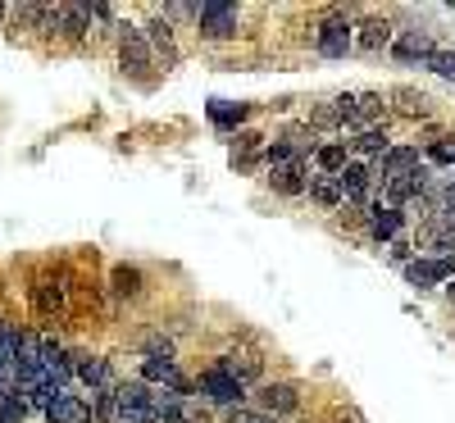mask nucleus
<instances>
[{
	"label": "nucleus",
	"mask_w": 455,
	"mask_h": 423,
	"mask_svg": "<svg viewBox=\"0 0 455 423\" xmlns=\"http://www.w3.org/2000/svg\"><path fill=\"white\" fill-rule=\"evenodd\" d=\"M201 396H205V401H214V405H223V410H237V405L246 401V387L228 378L219 364H210V369L201 373Z\"/></svg>",
	"instance_id": "nucleus-4"
},
{
	"label": "nucleus",
	"mask_w": 455,
	"mask_h": 423,
	"mask_svg": "<svg viewBox=\"0 0 455 423\" xmlns=\"http://www.w3.org/2000/svg\"><path fill=\"white\" fill-rule=\"evenodd\" d=\"M442 223L455 227V182L446 187V196H442Z\"/></svg>",
	"instance_id": "nucleus-33"
},
{
	"label": "nucleus",
	"mask_w": 455,
	"mask_h": 423,
	"mask_svg": "<svg viewBox=\"0 0 455 423\" xmlns=\"http://www.w3.org/2000/svg\"><path fill=\"white\" fill-rule=\"evenodd\" d=\"M119 64H124L128 73H146L150 64H156V55H150L146 36H141L137 28H124V36H119Z\"/></svg>",
	"instance_id": "nucleus-8"
},
{
	"label": "nucleus",
	"mask_w": 455,
	"mask_h": 423,
	"mask_svg": "<svg viewBox=\"0 0 455 423\" xmlns=\"http://www.w3.org/2000/svg\"><path fill=\"white\" fill-rule=\"evenodd\" d=\"M396 100H405L401 109H410V114H414V109H419V114H424V105H428V100H424V92H419V96H414L410 87H405V92H396Z\"/></svg>",
	"instance_id": "nucleus-34"
},
{
	"label": "nucleus",
	"mask_w": 455,
	"mask_h": 423,
	"mask_svg": "<svg viewBox=\"0 0 455 423\" xmlns=\"http://www.w3.org/2000/svg\"><path fill=\"white\" fill-rule=\"evenodd\" d=\"M228 423H274V419H269V414H259V410L237 405V410H228Z\"/></svg>",
	"instance_id": "nucleus-29"
},
{
	"label": "nucleus",
	"mask_w": 455,
	"mask_h": 423,
	"mask_svg": "<svg viewBox=\"0 0 455 423\" xmlns=\"http://www.w3.org/2000/svg\"><path fill=\"white\" fill-rule=\"evenodd\" d=\"M332 105H337L341 128H351V132H364L373 119H383V96L378 92H355V96H341Z\"/></svg>",
	"instance_id": "nucleus-2"
},
{
	"label": "nucleus",
	"mask_w": 455,
	"mask_h": 423,
	"mask_svg": "<svg viewBox=\"0 0 455 423\" xmlns=\"http://www.w3.org/2000/svg\"><path fill=\"white\" fill-rule=\"evenodd\" d=\"M392 259H396V264H410V242H405V237L392 242Z\"/></svg>",
	"instance_id": "nucleus-36"
},
{
	"label": "nucleus",
	"mask_w": 455,
	"mask_h": 423,
	"mask_svg": "<svg viewBox=\"0 0 455 423\" xmlns=\"http://www.w3.org/2000/svg\"><path fill=\"white\" fill-rule=\"evenodd\" d=\"M419 169H424V164H419V146H396V150H387V156L378 160V173H383V182H387V187L410 182Z\"/></svg>",
	"instance_id": "nucleus-5"
},
{
	"label": "nucleus",
	"mask_w": 455,
	"mask_h": 423,
	"mask_svg": "<svg viewBox=\"0 0 455 423\" xmlns=\"http://www.w3.org/2000/svg\"><path fill=\"white\" fill-rule=\"evenodd\" d=\"M73 373H78L87 387H96V392H105V387H114V369H109V360H96V355H78V364H73Z\"/></svg>",
	"instance_id": "nucleus-17"
},
{
	"label": "nucleus",
	"mask_w": 455,
	"mask_h": 423,
	"mask_svg": "<svg viewBox=\"0 0 455 423\" xmlns=\"http://www.w3.org/2000/svg\"><path fill=\"white\" fill-rule=\"evenodd\" d=\"M196 23L205 42H228V36H237L242 10L228 5V0H205V5H196Z\"/></svg>",
	"instance_id": "nucleus-1"
},
{
	"label": "nucleus",
	"mask_w": 455,
	"mask_h": 423,
	"mask_svg": "<svg viewBox=\"0 0 455 423\" xmlns=\"http://www.w3.org/2000/svg\"><path fill=\"white\" fill-rule=\"evenodd\" d=\"M214 364H219L228 378H233V382H242V387L259 378V360H251V355H219Z\"/></svg>",
	"instance_id": "nucleus-18"
},
{
	"label": "nucleus",
	"mask_w": 455,
	"mask_h": 423,
	"mask_svg": "<svg viewBox=\"0 0 455 423\" xmlns=\"http://www.w3.org/2000/svg\"><path fill=\"white\" fill-rule=\"evenodd\" d=\"M424 68H433L437 78H451V83H455V51H433V55L424 60Z\"/></svg>",
	"instance_id": "nucleus-26"
},
{
	"label": "nucleus",
	"mask_w": 455,
	"mask_h": 423,
	"mask_svg": "<svg viewBox=\"0 0 455 423\" xmlns=\"http://www.w3.org/2000/svg\"><path fill=\"white\" fill-rule=\"evenodd\" d=\"M32 296H36V305H42V310H60V291H51L46 283H42V287H36Z\"/></svg>",
	"instance_id": "nucleus-31"
},
{
	"label": "nucleus",
	"mask_w": 455,
	"mask_h": 423,
	"mask_svg": "<svg viewBox=\"0 0 455 423\" xmlns=\"http://www.w3.org/2000/svg\"><path fill=\"white\" fill-rule=\"evenodd\" d=\"M269 182H274V191H283V196H306V187H310L306 164H296V169H278Z\"/></svg>",
	"instance_id": "nucleus-21"
},
{
	"label": "nucleus",
	"mask_w": 455,
	"mask_h": 423,
	"mask_svg": "<svg viewBox=\"0 0 455 423\" xmlns=\"http://www.w3.org/2000/svg\"><path fill=\"white\" fill-rule=\"evenodd\" d=\"M114 291H119V296H141V274L128 268V264H119V268H114Z\"/></svg>",
	"instance_id": "nucleus-25"
},
{
	"label": "nucleus",
	"mask_w": 455,
	"mask_h": 423,
	"mask_svg": "<svg viewBox=\"0 0 455 423\" xmlns=\"http://www.w3.org/2000/svg\"><path fill=\"white\" fill-rule=\"evenodd\" d=\"M28 419V405L14 387H0V423H23Z\"/></svg>",
	"instance_id": "nucleus-24"
},
{
	"label": "nucleus",
	"mask_w": 455,
	"mask_h": 423,
	"mask_svg": "<svg viewBox=\"0 0 455 423\" xmlns=\"http://www.w3.org/2000/svg\"><path fill=\"white\" fill-rule=\"evenodd\" d=\"M5 14H10V10H5V5H0V19H5Z\"/></svg>",
	"instance_id": "nucleus-38"
},
{
	"label": "nucleus",
	"mask_w": 455,
	"mask_h": 423,
	"mask_svg": "<svg viewBox=\"0 0 455 423\" xmlns=\"http://www.w3.org/2000/svg\"><path fill=\"white\" fill-rule=\"evenodd\" d=\"M306 191H310V196H315L323 210H337V205H341V187H337V178H310Z\"/></svg>",
	"instance_id": "nucleus-23"
},
{
	"label": "nucleus",
	"mask_w": 455,
	"mask_h": 423,
	"mask_svg": "<svg viewBox=\"0 0 455 423\" xmlns=\"http://www.w3.org/2000/svg\"><path fill=\"white\" fill-rule=\"evenodd\" d=\"M315 164L323 169V178H337L347 169V146L341 141H328V146H315Z\"/></svg>",
	"instance_id": "nucleus-20"
},
{
	"label": "nucleus",
	"mask_w": 455,
	"mask_h": 423,
	"mask_svg": "<svg viewBox=\"0 0 455 423\" xmlns=\"http://www.w3.org/2000/svg\"><path fill=\"white\" fill-rule=\"evenodd\" d=\"M428 160H433V164H455V146L433 141V146H428Z\"/></svg>",
	"instance_id": "nucleus-30"
},
{
	"label": "nucleus",
	"mask_w": 455,
	"mask_h": 423,
	"mask_svg": "<svg viewBox=\"0 0 455 423\" xmlns=\"http://www.w3.org/2000/svg\"><path fill=\"white\" fill-rule=\"evenodd\" d=\"M355 150H360V156H369V160H383L387 156V132L383 128H364V132H355V141H351Z\"/></svg>",
	"instance_id": "nucleus-22"
},
{
	"label": "nucleus",
	"mask_w": 455,
	"mask_h": 423,
	"mask_svg": "<svg viewBox=\"0 0 455 423\" xmlns=\"http://www.w3.org/2000/svg\"><path fill=\"white\" fill-rule=\"evenodd\" d=\"M46 419H51V423H92V405H87L83 396L55 392L51 405H46Z\"/></svg>",
	"instance_id": "nucleus-12"
},
{
	"label": "nucleus",
	"mask_w": 455,
	"mask_h": 423,
	"mask_svg": "<svg viewBox=\"0 0 455 423\" xmlns=\"http://www.w3.org/2000/svg\"><path fill=\"white\" fill-rule=\"evenodd\" d=\"M10 382H14V355L0 351V387H10Z\"/></svg>",
	"instance_id": "nucleus-35"
},
{
	"label": "nucleus",
	"mask_w": 455,
	"mask_h": 423,
	"mask_svg": "<svg viewBox=\"0 0 455 423\" xmlns=\"http://www.w3.org/2000/svg\"><path fill=\"white\" fill-rule=\"evenodd\" d=\"M246 114H251V105L210 100V124H214V128H237V124H246Z\"/></svg>",
	"instance_id": "nucleus-19"
},
{
	"label": "nucleus",
	"mask_w": 455,
	"mask_h": 423,
	"mask_svg": "<svg viewBox=\"0 0 455 423\" xmlns=\"http://www.w3.org/2000/svg\"><path fill=\"white\" fill-rule=\"evenodd\" d=\"M114 405H119L124 423H156V392L146 382H119L114 387Z\"/></svg>",
	"instance_id": "nucleus-3"
},
{
	"label": "nucleus",
	"mask_w": 455,
	"mask_h": 423,
	"mask_svg": "<svg viewBox=\"0 0 455 423\" xmlns=\"http://www.w3.org/2000/svg\"><path fill=\"white\" fill-rule=\"evenodd\" d=\"M156 423H196V419L187 414L182 405H173V410H160V414H156Z\"/></svg>",
	"instance_id": "nucleus-32"
},
{
	"label": "nucleus",
	"mask_w": 455,
	"mask_h": 423,
	"mask_svg": "<svg viewBox=\"0 0 455 423\" xmlns=\"http://www.w3.org/2000/svg\"><path fill=\"white\" fill-rule=\"evenodd\" d=\"M42 32H60L68 42H78V36H87V10L83 5H46Z\"/></svg>",
	"instance_id": "nucleus-7"
},
{
	"label": "nucleus",
	"mask_w": 455,
	"mask_h": 423,
	"mask_svg": "<svg viewBox=\"0 0 455 423\" xmlns=\"http://www.w3.org/2000/svg\"><path fill=\"white\" fill-rule=\"evenodd\" d=\"M451 296H455V287H451Z\"/></svg>",
	"instance_id": "nucleus-39"
},
{
	"label": "nucleus",
	"mask_w": 455,
	"mask_h": 423,
	"mask_svg": "<svg viewBox=\"0 0 455 423\" xmlns=\"http://www.w3.org/2000/svg\"><path fill=\"white\" fill-rule=\"evenodd\" d=\"M369 169L364 164H347L337 173V187H341V201H351V205H364L369 201Z\"/></svg>",
	"instance_id": "nucleus-14"
},
{
	"label": "nucleus",
	"mask_w": 455,
	"mask_h": 423,
	"mask_svg": "<svg viewBox=\"0 0 455 423\" xmlns=\"http://www.w3.org/2000/svg\"><path fill=\"white\" fill-rule=\"evenodd\" d=\"M146 46H150V55L156 60H164V68H173L178 64V42H173V28H169V19H156V23H146Z\"/></svg>",
	"instance_id": "nucleus-10"
},
{
	"label": "nucleus",
	"mask_w": 455,
	"mask_h": 423,
	"mask_svg": "<svg viewBox=\"0 0 455 423\" xmlns=\"http://www.w3.org/2000/svg\"><path fill=\"white\" fill-rule=\"evenodd\" d=\"M405 278H410L414 287H437V283L455 278V251L433 255V259H410V264H405Z\"/></svg>",
	"instance_id": "nucleus-6"
},
{
	"label": "nucleus",
	"mask_w": 455,
	"mask_h": 423,
	"mask_svg": "<svg viewBox=\"0 0 455 423\" xmlns=\"http://www.w3.org/2000/svg\"><path fill=\"white\" fill-rule=\"evenodd\" d=\"M96 419H105V423H114V419H119V405H114V387L96 392Z\"/></svg>",
	"instance_id": "nucleus-27"
},
{
	"label": "nucleus",
	"mask_w": 455,
	"mask_h": 423,
	"mask_svg": "<svg viewBox=\"0 0 455 423\" xmlns=\"http://www.w3.org/2000/svg\"><path fill=\"white\" fill-rule=\"evenodd\" d=\"M169 19H196V5H164Z\"/></svg>",
	"instance_id": "nucleus-37"
},
{
	"label": "nucleus",
	"mask_w": 455,
	"mask_h": 423,
	"mask_svg": "<svg viewBox=\"0 0 455 423\" xmlns=\"http://www.w3.org/2000/svg\"><path fill=\"white\" fill-rule=\"evenodd\" d=\"M433 51H437V46H433V36H428L424 28H410V32H401V42L392 46V55H396L401 64H424Z\"/></svg>",
	"instance_id": "nucleus-13"
},
{
	"label": "nucleus",
	"mask_w": 455,
	"mask_h": 423,
	"mask_svg": "<svg viewBox=\"0 0 455 423\" xmlns=\"http://www.w3.org/2000/svg\"><path fill=\"white\" fill-rule=\"evenodd\" d=\"M300 410V396L291 382H269L259 387V414H296Z\"/></svg>",
	"instance_id": "nucleus-11"
},
{
	"label": "nucleus",
	"mask_w": 455,
	"mask_h": 423,
	"mask_svg": "<svg viewBox=\"0 0 455 423\" xmlns=\"http://www.w3.org/2000/svg\"><path fill=\"white\" fill-rule=\"evenodd\" d=\"M310 124H315V128H341V119H337V105H332V100H323V105L310 114Z\"/></svg>",
	"instance_id": "nucleus-28"
},
{
	"label": "nucleus",
	"mask_w": 455,
	"mask_h": 423,
	"mask_svg": "<svg viewBox=\"0 0 455 423\" xmlns=\"http://www.w3.org/2000/svg\"><path fill=\"white\" fill-rule=\"evenodd\" d=\"M401 227H405V214H401V210H392V205H373V210H369V233H373L378 242H396Z\"/></svg>",
	"instance_id": "nucleus-15"
},
{
	"label": "nucleus",
	"mask_w": 455,
	"mask_h": 423,
	"mask_svg": "<svg viewBox=\"0 0 455 423\" xmlns=\"http://www.w3.org/2000/svg\"><path fill=\"white\" fill-rule=\"evenodd\" d=\"M392 42V28H387V19H369L364 28H360V36H351V51H364V55H378Z\"/></svg>",
	"instance_id": "nucleus-16"
},
{
	"label": "nucleus",
	"mask_w": 455,
	"mask_h": 423,
	"mask_svg": "<svg viewBox=\"0 0 455 423\" xmlns=\"http://www.w3.org/2000/svg\"><path fill=\"white\" fill-rule=\"evenodd\" d=\"M315 42H319V55H328V60H341V55L351 51V23L341 19V14H332V19L319 28V36H315Z\"/></svg>",
	"instance_id": "nucleus-9"
}]
</instances>
